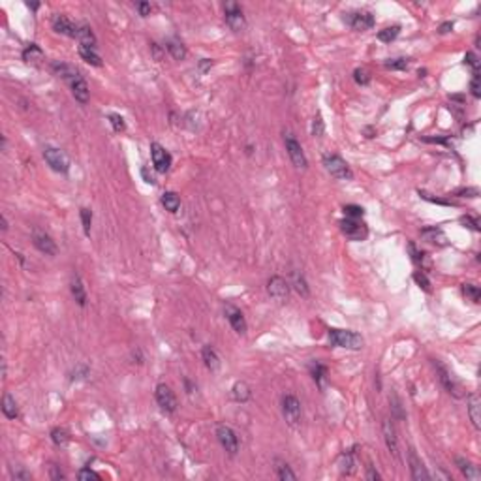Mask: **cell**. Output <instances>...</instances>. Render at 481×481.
I'll use <instances>...</instances> for the list:
<instances>
[{
  "instance_id": "6da1fadb",
  "label": "cell",
  "mask_w": 481,
  "mask_h": 481,
  "mask_svg": "<svg viewBox=\"0 0 481 481\" xmlns=\"http://www.w3.org/2000/svg\"><path fill=\"white\" fill-rule=\"evenodd\" d=\"M329 342L336 346V348H346V350H361L363 348V336L354 333V331H346V329H329Z\"/></svg>"
},
{
  "instance_id": "7a4b0ae2",
  "label": "cell",
  "mask_w": 481,
  "mask_h": 481,
  "mask_svg": "<svg viewBox=\"0 0 481 481\" xmlns=\"http://www.w3.org/2000/svg\"><path fill=\"white\" fill-rule=\"evenodd\" d=\"M284 145H286L288 156H290L292 164H294L295 168H299V170H304V168L308 166V160H306V156H304L301 143L295 140L292 132H284Z\"/></svg>"
},
{
  "instance_id": "3957f363",
  "label": "cell",
  "mask_w": 481,
  "mask_h": 481,
  "mask_svg": "<svg viewBox=\"0 0 481 481\" xmlns=\"http://www.w3.org/2000/svg\"><path fill=\"white\" fill-rule=\"evenodd\" d=\"M44 158L49 164V168L56 173H68V170H70V158L60 148L49 145V147L44 148Z\"/></svg>"
},
{
  "instance_id": "277c9868",
  "label": "cell",
  "mask_w": 481,
  "mask_h": 481,
  "mask_svg": "<svg viewBox=\"0 0 481 481\" xmlns=\"http://www.w3.org/2000/svg\"><path fill=\"white\" fill-rule=\"evenodd\" d=\"M324 166H326L327 173H329L331 177H334V178H340V180H350V178L354 177V173H352V170H350V166L344 162V160H342L340 156L327 154L326 158H324Z\"/></svg>"
},
{
  "instance_id": "5b68a950",
  "label": "cell",
  "mask_w": 481,
  "mask_h": 481,
  "mask_svg": "<svg viewBox=\"0 0 481 481\" xmlns=\"http://www.w3.org/2000/svg\"><path fill=\"white\" fill-rule=\"evenodd\" d=\"M282 414H284V419L288 421V425L295 427L299 421H301V416H303V410H301V402L299 398L294 395H284L282 396Z\"/></svg>"
},
{
  "instance_id": "8992f818",
  "label": "cell",
  "mask_w": 481,
  "mask_h": 481,
  "mask_svg": "<svg viewBox=\"0 0 481 481\" xmlns=\"http://www.w3.org/2000/svg\"><path fill=\"white\" fill-rule=\"evenodd\" d=\"M344 21L354 28V30H368L374 26V16L370 12H365V10H357V12H350L344 16Z\"/></svg>"
},
{
  "instance_id": "52a82bcc",
  "label": "cell",
  "mask_w": 481,
  "mask_h": 481,
  "mask_svg": "<svg viewBox=\"0 0 481 481\" xmlns=\"http://www.w3.org/2000/svg\"><path fill=\"white\" fill-rule=\"evenodd\" d=\"M226 12V24L232 28L233 32H240L244 26H246V21H244V16H242V10L239 8V4L235 2H228L224 6Z\"/></svg>"
},
{
  "instance_id": "ba28073f",
  "label": "cell",
  "mask_w": 481,
  "mask_h": 481,
  "mask_svg": "<svg viewBox=\"0 0 481 481\" xmlns=\"http://www.w3.org/2000/svg\"><path fill=\"white\" fill-rule=\"evenodd\" d=\"M216 438L220 446L224 448L230 455H235L239 451V438L235 434V430L228 425H218L216 427Z\"/></svg>"
},
{
  "instance_id": "9c48e42d",
  "label": "cell",
  "mask_w": 481,
  "mask_h": 481,
  "mask_svg": "<svg viewBox=\"0 0 481 481\" xmlns=\"http://www.w3.org/2000/svg\"><path fill=\"white\" fill-rule=\"evenodd\" d=\"M154 395H156V402H158V406H160L164 412L173 414V412L177 410V396H175V393L171 391L170 386L158 384V386H156Z\"/></svg>"
},
{
  "instance_id": "30bf717a",
  "label": "cell",
  "mask_w": 481,
  "mask_h": 481,
  "mask_svg": "<svg viewBox=\"0 0 481 481\" xmlns=\"http://www.w3.org/2000/svg\"><path fill=\"white\" fill-rule=\"evenodd\" d=\"M32 242H34V246L40 252H44L47 256H54L56 254V244H54L53 237L44 232V230H40V228L32 230Z\"/></svg>"
},
{
  "instance_id": "8fae6325",
  "label": "cell",
  "mask_w": 481,
  "mask_h": 481,
  "mask_svg": "<svg viewBox=\"0 0 481 481\" xmlns=\"http://www.w3.org/2000/svg\"><path fill=\"white\" fill-rule=\"evenodd\" d=\"M267 292H269V295H271L274 301L284 303V301H288V297H290V284H288L282 276H272V278H269V282H267Z\"/></svg>"
},
{
  "instance_id": "7c38bea8",
  "label": "cell",
  "mask_w": 481,
  "mask_h": 481,
  "mask_svg": "<svg viewBox=\"0 0 481 481\" xmlns=\"http://www.w3.org/2000/svg\"><path fill=\"white\" fill-rule=\"evenodd\" d=\"M340 230L352 240H361L366 237V226L357 222L356 218H344L340 222Z\"/></svg>"
},
{
  "instance_id": "4fadbf2b",
  "label": "cell",
  "mask_w": 481,
  "mask_h": 481,
  "mask_svg": "<svg viewBox=\"0 0 481 481\" xmlns=\"http://www.w3.org/2000/svg\"><path fill=\"white\" fill-rule=\"evenodd\" d=\"M150 156H152V164H154L156 171L166 173L171 168V154L160 143H152L150 145Z\"/></svg>"
},
{
  "instance_id": "5bb4252c",
  "label": "cell",
  "mask_w": 481,
  "mask_h": 481,
  "mask_svg": "<svg viewBox=\"0 0 481 481\" xmlns=\"http://www.w3.org/2000/svg\"><path fill=\"white\" fill-rule=\"evenodd\" d=\"M224 312H226V318H228V322L232 324V327L235 329V331H237V333H239V334L246 333V320H244L242 312H240L237 306H233V304H226Z\"/></svg>"
},
{
  "instance_id": "9a60e30c",
  "label": "cell",
  "mask_w": 481,
  "mask_h": 481,
  "mask_svg": "<svg viewBox=\"0 0 481 481\" xmlns=\"http://www.w3.org/2000/svg\"><path fill=\"white\" fill-rule=\"evenodd\" d=\"M382 432H384V440H386L388 450L391 451L395 457H398V440H396V430H395V425H393L391 419H384V423H382Z\"/></svg>"
},
{
  "instance_id": "2e32d148",
  "label": "cell",
  "mask_w": 481,
  "mask_h": 481,
  "mask_svg": "<svg viewBox=\"0 0 481 481\" xmlns=\"http://www.w3.org/2000/svg\"><path fill=\"white\" fill-rule=\"evenodd\" d=\"M53 28H54V32H58V34L70 36V38H78L79 26H78V24L72 23V21L66 16H54Z\"/></svg>"
},
{
  "instance_id": "e0dca14e",
  "label": "cell",
  "mask_w": 481,
  "mask_h": 481,
  "mask_svg": "<svg viewBox=\"0 0 481 481\" xmlns=\"http://www.w3.org/2000/svg\"><path fill=\"white\" fill-rule=\"evenodd\" d=\"M408 458H410V468H412V478L416 481H425V480H430V476L427 474V468H425V464L421 462V458L418 457V453H416V450H410L408 451Z\"/></svg>"
},
{
  "instance_id": "ac0fdd59",
  "label": "cell",
  "mask_w": 481,
  "mask_h": 481,
  "mask_svg": "<svg viewBox=\"0 0 481 481\" xmlns=\"http://www.w3.org/2000/svg\"><path fill=\"white\" fill-rule=\"evenodd\" d=\"M70 86H72V94H74V98H76L79 104H86V102H88V98H90V90H88L86 81L81 78V76L74 79V81L70 83Z\"/></svg>"
},
{
  "instance_id": "d6986e66",
  "label": "cell",
  "mask_w": 481,
  "mask_h": 481,
  "mask_svg": "<svg viewBox=\"0 0 481 481\" xmlns=\"http://www.w3.org/2000/svg\"><path fill=\"white\" fill-rule=\"evenodd\" d=\"M421 237L428 240L430 244H436V246H446L448 244V237H446V233L440 228H425V230H421Z\"/></svg>"
},
{
  "instance_id": "ffe728a7",
  "label": "cell",
  "mask_w": 481,
  "mask_h": 481,
  "mask_svg": "<svg viewBox=\"0 0 481 481\" xmlns=\"http://www.w3.org/2000/svg\"><path fill=\"white\" fill-rule=\"evenodd\" d=\"M434 366L438 368V372H440V382L444 384V388L448 389L450 393H453L455 396H460V388H458L457 382L453 380V376L448 372V368H446V366H442L440 363H436V361H434Z\"/></svg>"
},
{
  "instance_id": "44dd1931",
  "label": "cell",
  "mask_w": 481,
  "mask_h": 481,
  "mask_svg": "<svg viewBox=\"0 0 481 481\" xmlns=\"http://www.w3.org/2000/svg\"><path fill=\"white\" fill-rule=\"evenodd\" d=\"M51 70L58 76V78L62 79H68V81H74L76 78H79V72L72 66V64H66V62H58V60H54L53 64H51Z\"/></svg>"
},
{
  "instance_id": "7402d4cb",
  "label": "cell",
  "mask_w": 481,
  "mask_h": 481,
  "mask_svg": "<svg viewBox=\"0 0 481 481\" xmlns=\"http://www.w3.org/2000/svg\"><path fill=\"white\" fill-rule=\"evenodd\" d=\"M44 51H42V47L38 46V44H30V46L24 47L23 51V60L26 64H34V66H38V64H42V60H44Z\"/></svg>"
},
{
  "instance_id": "603a6c76",
  "label": "cell",
  "mask_w": 481,
  "mask_h": 481,
  "mask_svg": "<svg viewBox=\"0 0 481 481\" xmlns=\"http://www.w3.org/2000/svg\"><path fill=\"white\" fill-rule=\"evenodd\" d=\"M468 414H470L474 427L481 428V400L478 395L468 396Z\"/></svg>"
},
{
  "instance_id": "cb8c5ba5",
  "label": "cell",
  "mask_w": 481,
  "mask_h": 481,
  "mask_svg": "<svg viewBox=\"0 0 481 481\" xmlns=\"http://www.w3.org/2000/svg\"><path fill=\"white\" fill-rule=\"evenodd\" d=\"M70 290H72L74 299L78 301L79 306H85V304H86V290H85V286H83V282H81V278H79L78 274H76V276H72Z\"/></svg>"
},
{
  "instance_id": "d4e9b609",
  "label": "cell",
  "mask_w": 481,
  "mask_h": 481,
  "mask_svg": "<svg viewBox=\"0 0 481 481\" xmlns=\"http://www.w3.org/2000/svg\"><path fill=\"white\" fill-rule=\"evenodd\" d=\"M455 462H457L458 470L462 472V476H464L466 480H480V470H478V466H474L470 460H466V458L462 457H457Z\"/></svg>"
},
{
  "instance_id": "484cf974",
  "label": "cell",
  "mask_w": 481,
  "mask_h": 481,
  "mask_svg": "<svg viewBox=\"0 0 481 481\" xmlns=\"http://www.w3.org/2000/svg\"><path fill=\"white\" fill-rule=\"evenodd\" d=\"M79 54L85 62L92 64V66H102V56L98 54L96 47L90 46H79Z\"/></svg>"
},
{
  "instance_id": "4316f807",
  "label": "cell",
  "mask_w": 481,
  "mask_h": 481,
  "mask_svg": "<svg viewBox=\"0 0 481 481\" xmlns=\"http://www.w3.org/2000/svg\"><path fill=\"white\" fill-rule=\"evenodd\" d=\"M202 357L203 361H205V366H207L209 370H218V368H220V357H218V354L210 348V346H203Z\"/></svg>"
},
{
  "instance_id": "83f0119b",
  "label": "cell",
  "mask_w": 481,
  "mask_h": 481,
  "mask_svg": "<svg viewBox=\"0 0 481 481\" xmlns=\"http://www.w3.org/2000/svg\"><path fill=\"white\" fill-rule=\"evenodd\" d=\"M166 49L170 51V54L175 60H182V58L186 56V47L182 46L180 40H175V38L168 40V42H166Z\"/></svg>"
},
{
  "instance_id": "f1b7e54d",
  "label": "cell",
  "mask_w": 481,
  "mask_h": 481,
  "mask_svg": "<svg viewBox=\"0 0 481 481\" xmlns=\"http://www.w3.org/2000/svg\"><path fill=\"white\" fill-rule=\"evenodd\" d=\"M2 412H4V416L8 419H16L17 416H19V408H17L16 398L10 395V393H6L4 398H2Z\"/></svg>"
},
{
  "instance_id": "f546056e",
  "label": "cell",
  "mask_w": 481,
  "mask_h": 481,
  "mask_svg": "<svg viewBox=\"0 0 481 481\" xmlns=\"http://www.w3.org/2000/svg\"><path fill=\"white\" fill-rule=\"evenodd\" d=\"M250 396H252V391H250L248 384L237 382V384L233 386V398H235L237 402H246V400H250Z\"/></svg>"
},
{
  "instance_id": "4dcf8cb0",
  "label": "cell",
  "mask_w": 481,
  "mask_h": 481,
  "mask_svg": "<svg viewBox=\"0 0 481 481\" xmlns=\"http://www.w3.org/2000/svg\"><path fill=\"white\" fill-rule=\"evenodd\" d=\"M78 40H79V46H90V47H96V36H94V34H92V30H90V26H86V24H83V26H79Z\"/></svg>"
},
{
  "instance_id": "1f68e13d",
  "label": "cell",
  "mask_w": 481,
  "mask_h": 481,
  "mask_svg": "<svg viewBox=\"0 0 481 481\" xmlns=\"http://www.w3.org/2000/svg\"><path fill=\"white\" fill-rule=\"evenodd\" d=\"M162 205L166 207V210L170 212H177L180 209V198H178L175 192H166L162 196Z\"/></svg>"
},
{
  "instance_id": "d6a6232c",
  "label": "cell",
  "mask_w": 481,
  "mask_h": 481,
  "mask_svg": "<svg viewBox=\"0 0 481 481\" xmlns=\"http://www.w3.org/2000/svg\"><path fill=\"white\" fill-rule=\"evenodd\" d=\"M338 470H340L342 476H350V474L354 472V457H352L350 451H346V453L340 455V458H338Z\"/></svg>"
},
{
  "instance_id": "836d02e7",
  "label": "cell",
  "mask_w": 481,
  "mask_h": 481,
  "mask_svg": "<svg viewBox=\"0 0 481 481\" xmlns=\"http://www.w3.org/2000/svg\"><path fill=\"white\" fill-rule=\"evenodd\" d=\"M398 34H400V26H398V24H393V26H388V28L378 32V40L384 42V44H391Z\"/></svg>"
},
{
  "instance_id": "e575fe53",
  "label": "cell",
  "mask_w": 481,
  "mask_h": 481,
  "mask_svg": "<svg viewBox=\"0 0 481 481\" xmlns=\"http://www.w3.org/2000/svg\"><path fill=\"white\" fill-rule=\"evenodd\" d=\"M276 474H278V478L282 481H295L297 480V476L292 472V468H290L286 462H282V460H276Z\"/></svg>"
},
{
  "instance_id": "d590c367",
  "label": "cell",
  "mask_w": 481,
  "mask_h": 481,
  "mask_svg": "<svg viewBox=\"0 0 481 481\" xmlns=\"http://www.w3.org/2000/svg\"><path fill=\"white\" fill-rule=\"evenodd\" d=\"M462 294H464V297H468L472 303H480L481 292L478 286H474V284H462Z\"/></svg>"
},
{
  "instance_id": "8d00e7d4",
  "label": "cell",
  "mask_w": 481,
  "mask_h": 481,
  "mask_svg": "<svg viewBox=\"0 0 481 481\" xmlns=\"http://www.w3.org/2000/svg\"><path fill=\"white\" fill-rule=\"evenodd\" d=\"M408 64H410V58L398 56V58H389L388 62H386V68H388V70H406Z\"/></svg>"
},
{
  "instance_id": "74e56055",
  "label": "cell",
  "mask_w": 481,
  "mask_h": 481,
  "mask_svg": "<svg viewBox=\"0 0 481 481\" xmlns=\"http://www.w3.org/2000/svg\"><path fill=\"white\" fill-rule=\"evenodd\" d=\"M294 286H295V290L299 292V294L303 295V297H308L310 295V290H308V286H306V280H304V276L303 274H295L294 276Z\"/></svg>"
},
{
  "instance_id": "f35d334b",
  "label": "cell",
  "mask_w": 481,
  "mask_h": 481,
  "mask_svg": "<svg viewBox=\"0 0 481 481\" xmlns=\"http://www.w3.org/2000/svg\"><path fill=\"white\" fill-rule=\"evenodd\" d=\"M51 440H53V444H56V446H66L68 444V432L64 430V428H53L51 430Z\"/></svg>"
},
{
  "instance_id": "ab89813d",
  "label": "cell",
  "mask_w": 481,
  "mask_h": 481,
  "mask_svg": "<svg viewBox=\"0 0 481 481\" xmlns=\"http://www.w3.org/2000/svg\"><path fill=\"white\" fill-rule=\"evenodd\" d=\"M312 378H314V382L318 384L320 388H324V378H326V366L322 365V363H314V365H312Z\"/></svg>"
},
{
  "instance_id": "60d3db41",
  "label": "cell",
  "mask_w": 481,
  "mask_h": 481,
  "mask_svg": "<svg viewBox=\"0 0 481 481\" xmlns=\"http://www.w3.org/2000/svg\"><path fill=\"white\" fill-rule=\"evenodd\" d=\"M81 224H83V232L85 235H90V226H92V212L90 209H81Z\"/></svg>"
},
{
  "instance_id": "b9f144b4",
  "label": "cell",
  "mask_w": 481,
  "mask_h": 481,
  "mask_svg": "<svg viewBox=\"0 0 481 481\" xmlns=\"http://www.w3.org/2000/svg\"><path fill=\"white\" fill-rule=\"evenodd\" d=\"M109 122H111V126H113V130L115 132H124L126 130V122H124V118L120 115H116V113H109Z\"/></svg>"
},
{
  "instance_id": "7bdbcfd3",
  "label": "cell",
  "mask_w": 481,
  "mask_h": 481,
  "mask_svg": "<svg viewBox=\"0 0 481 481\" xmlns=\"http://www.w3.org/2000/svg\"><path fill=\"white\" fill-rule=\"evenodd\" d=\"M324 132H326V124H324L322 115L318 113V115L314 116V120H312V136H314V138H322Z\"/></svg>"
},
{
  "instance_id": "ee69618b",
  "label": "cell",
  "mask_w": 481,
  "mask_h": 481,
  "mask_svg": "<svg viewBox=\"0 0 481 481\" xmlns=\"http://www.w3.org/2000/svg\"><path fill=\"white\" fill-rule=\"evenodd\" d=\"M344 214H346V218H361L363 214H365V210H363V207H359V205H344Z\"/></svg>"
},
{
  "instance_id": "f6af8a7d",
  "label": "cell",
  "mask_w": 481,
  "mask_h": 481,
  "mask_svg": "<svg viewBox=\"0 0 481 481\" xmlns=\"http://www.w3.org/2000/svg\"><path fill=\"white\" fill-rule=\"evenodd\" d=\"M354 79H356V83H359V85H368V83H370V76H368V72L363 70V68H357V70L354 72Z\"/></svg>"
},
{
  "instance_id": "bcb514c9",
  "label": "cell",
  "mask_w": 481,
  "mask_h": 481,
  "mask_svg": "<svg viewBox=\"0 0 481 481\" xmlns=\"http://www.w3.org/2000/svg\"><path fill=\"white\" fill-rule=\"evenodd\" d=\"M78 478H79V480H83V481H90V480L100 481V476L94 472V470H90V468H83V470H79Z\"/></svg>"
},
{
  "instance_id": "7dc6e473",
  "label": "cell",
  "mask_w": 481,
  "mask_h": 481,
  "mask_svg": "<svg viewBox=\"0 0 481 481\" xmlns=\"http://www.w3.org/2000/svg\"><path fill=\"white\" fill-rule=\"evenodd\" d=\"M410 252H412V260H414L416 264H418V265L425 264V260H427L425 256H427V254H425V252H419V250L416 248V244H414V242H410Z\"/></svg>"
},
{
  "instance_id": "c3c4849f",
  "label": "cell",
  "mask_w": 481,
  "mask_h": 481,
  "mask_svg": "<svg viewBox=\"0 0 481 481\" xmlns=\"http://www.w3.org/2000/svg\"><path fill=\"white\" fill-rule=\"evenodd\" d=\"M464 62L470 66L474 70V74H478L480 72V58L476 56V53H466V56H464Z\"/></svg>"
},
{
  "instance_id": "681fc988",
  "label": "cell",
  "mask_w": 481,
  "mask_h": 481,
  "mask_svg": "<svg viewBox=\"0 0 481 481\" xmlns=\"http://www.w3.org/2000/svg\"><path fill=\"white\" fill-rule=\"evenodd\" d=\"M414 280H416L425 292H430V282H428V278L425 276V272H419V271L414 272Z\"/></svg>"
},
{
  "instance_id": "f907efd6",
  "label": "cell",
  "mask_w": 481,
  "mask_h": 481,
  "mask_svg": "<svg viewBox=\"0 0 481 481\" xmlns=\"http://www.w3.org/2000/svg\"><path fill=\"white\" fill-rule=\"evenodd\" d=\"M470 90H472L474 98H480V96H481L480 74H474V78H472V83H470Z\"/></svg>"
},
{
  "instance_id": "816d5d0a",
  "label": "cell",
  "mask_w": 481,
  "mask_h": 481,
  "mask_svg": "<svg viewBox=\"0 0 481 481\" xmlns=\"http://www.w3.org/2000/svg\"><path fill=\"white\" fill-rule=\"evenodd\" d=\"M460 222L464 224V228H470V230H474V232H480V222H478L476 218H472V216H462V218H460Z\"/></svg>"
},
{
  "instance_id": "f5cc1de1",
  "label": "cell",
  "mask_w": 481,
  "mask_h": 481,
  "mask_svg": "<svg viewBox=\"0 0 481 481\" xmlns=\"http://www.w3.org/2000/svg\"><path fill=\"white\" fill-rule=\"evenodd\" d=\"M478 194H480L478 188H468V190H460L458 198H478Z\"/></svg>"
},
{
  "instance_id": "db71d44e",
  "label": "cell",
  "mask_w": 481,
  "mask_h": 481,
  "mask_svg": "<svg viewBox=\"0 0 481 481\" xmlns=\"http://www.w3.org/2000/svg\"><path fill=\"white\" fill-rule=\"evenodd\" d=\"M141 175H143V178H145V182H148V184H154V182H156L154 175H152V173H148L147 168H143V170H141Z\"/></svg>"
},
{
  "instance_id": "11a10c76",
  "label": "cell",
  "mask_w": 481,
  "mask_h": 481,
  "mask_svg": "<svg viewBox=\"0 0 481 481\" xmlns=\"http://www.w3.org/2000/svg\"><path fill=\"white\" fill-rule=\"evenodd\" d=\"M138 8H140V14L143 17H147L148 14H150V4H148V2H140Z\"/></svg>"
},
{
  "instance_id": "9f6ffc18",
  "label": "cell",
  "mask_w": 481,
  "mask_h": 481,
  "mask_svg": "<svg viewBox=\"0 0 481 481\" xmlns=\"http://www.w3.org/2000/svg\"><path fill=\"white\" fill-rule=\"evenodd\" d=\"M212 66V60H209V58H202V62H200V68H202V72H207Z\"/></svg>"
},
{
  "instance_id": "6f0895ef",
  "label": "cell",
  "mask_w": 481,
  "mask_h": 481,
  "mask_svg": "<svg viewBox=\"0 0 481 481\" xmlns=\"http://www.w3.org/2000/svg\"><path fill=\"white\" fill-rule=\"evenodd\" d=\"M393 408H395L396 416H398V418H402V412H400V402H398V398H396L395 395H393Z\"/></svg>"
},
{
  "instance_id": "680465c9",
  "label": "cell",
  "mask_w": 481,
  "mask_h": 481,
  "mask_svg": "<svg viewBox=\"0 0 481 481\" xmlns=\"http://www.w3.org/2000/svg\"><path fill=\"white\" fill-rule=\"evenodd\" d=\"M451 28H453V23L448 21V23H444L442 26H440V34H446V32H450Z\"/></svg>"
},
{
  "instance_id": "91938a15",
  "label": "cell",
  "mask_w": 481,
  "mask_h": 481,
  "mask_svg": "<svg viewBox=\"0 0 481 481\" xmlns=\"http://www.w3.org/2000/svg\"><path fill=\"white\" fill-rule=\"evenodd\" d=\"M366 478H368V480H380V474H378V472H374L372 468L368 466V474H366Z\"/></svg>"
},
{
  "instance_id": "94428289",
  "label": "cell",
  "mask_w": 481,
  "mask_h": 481,
  "mask_svg": "<svg viewBox=\"0 0 481 481\" xmlns=\"http://www.w3.org/2000/svg\"><path fill=\"white\" fill-rule=\"evenodd\" d=\"M8 230V222H6V216H2V232Z\"/></svg>"
},
{
  "instance_id": "6125c7cd",
  "label": "cell",
  "mask_w": 481,
  "mask_h": 481,
  "mask_svg": "<svg viewBox=\"0 0 481 481\" xmlns=\"http://www.w3.org/2000/svg\"><path fill=\"white\" fill-rule=\"evenodd\" d=\"M26 6H28V8H32V10H38V8H40V4H36V2H34V4L26 2Z\"/></svg>"
}]
</instances>
